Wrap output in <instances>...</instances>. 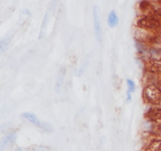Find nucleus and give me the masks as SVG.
<instances>
[{
    "label": "nucleus",
    "instance_id": "4468645a",
    "mask_svg": "<svg viewBox=\"0 0 161 151\" xmlns=\"http://www.w3.org/2000/svg\"><path fill=\"white\" fill-rule=\"evenodd\" d=\"M153 18L156 19L158 22H161V8H158L153 11Z\"/></svg>",
    "mask_w": 161,
    "mask_h": 151
},
{
    "label": "nucleus",
    "instance_id": "0eeeda50",
    "mask_svg": "<svg viewBox=\"0 0 161 151\" xmlns=\"http://www.w3.org/2000/svg\"><path fill=\"white\" fill-rule=\"evenodd\" d=\"M51 10H52V6H50L48 7L47 10L46 12V14H45L44 18H43V21L42 22V25H41L40 29V33H39V39H42L43 35H44V32L46 31V28L47 26V24L49 22V20L50 18V15H51Z\"/></svg>",
    "mask_w": 161,
    "mask_h": 151
},
{
    "label": "nucleus",
    "instance_id": "aec40b11",
    "mask_svg": "<svg viewBox=\"0 0 161 151\" xmlns=\"http://www.w3.org/2000/svg\"><path fill=\"white\" fill-rule=\"evenodd\" d=\"M158 129H159V131H161V123L160 124H159V125H158Z\"/></svg>",
    "mask_w": 161,
    "mask_h": 151
},
{
    "label": "nucleus",
    "instance_id": "9b49d317",
    "mask_svg": "<svg viewBox=\"0 0 161 151\" xmlns=\"http://www.w3.org/2000/svg\"><path fill=\"white\" fill-rule=\"evenodd\" d=\"M148 69L153 72H161V61H151L148 64Z\"/></svg>",
    "mask_w": 161,
    "mask_h": 151
},
{
    "label": "nucleus",
    "instance_id": "1a4fd4ad",
    "mask_svg": "<svg viewBox=\"0 0 161 151\" xmlns=\"http://www.w3.org/2000/svg\"><path fill=\"white\" fill-rule=\"evenodd\" d=\"M22 116H23L24 118L27 119L29 121L35 125L39 127V128H40L41 125H42V122L39 120L38 117H37L35 115L32 113V112H24L23 114H22Z\"/></svg>",
    "mask_w": 161,
    "mask_h": 151
},
{
    "label": "nucleus",
    "instance_id": "a211bd4d",
    "mask_svg": "<svg viewBox=\"0 0 161 151\" xmlns=\"http://www.w3.org/2000/svg\"><path fill=\"white\" fill-rule=\"evenodd\" d=\"M150 6L149 2H147V1H142L140 2V8L142 10H146L147 8H149Z\"/></svg>",
    "mask_w": 161,
    "mask_h": 151
},
{
    "label": "nucleus",
    "instance_id": "39448f33",
    "mask_svg": "<svg viewBox=\"0 0 161 151\" xmlns=\"http://www.w3.org/2000/svg\"><path fill=\"white\" fill-rule=\"evenodd\" d=\"M65 72H66V70H65V67H62L58 71V76H57V78H56L55 87H55L56 92H60L62 87H63L65 77Z\"/></svg>",
    "mask_w": 161,
    "mask_h": 151
},
{
    "label": "nucleus",
    "instance_id": "f8f14e48",
    "mask_svg": "<svg viewBox=\"0 0 161 151\" xmlns=\"http://www.w3.org/2000/svg\"><path fill=\"white\" fill-rule=\"evenodd\" d=\"M146 151H161V140L153 142L148 146Z\"/></svg>",
    "mask_w": 161,
    "mask_h": 151
},
{
    "label": "nucleus",
    "instance_id": "412c9836",
    "mask_svg": "<svg viewBox=\"0 0 161 151\" xmlns=\"http://www.w3.org/2000/svg\"><path fill=\"white\" fill-rule=\"evenodd\" d=\"M14 151H22V149H21V148H17Z\"/></svg>",
    "mask_w": 161,
    "mask_h": 151
},
{
    "label": "nucleus",
    "instance_id": "20e7f679",
    "mask_svg": "<svg viewBox=\"0 0 161 151\" xmlns=\"http://www.w3.org/2000/svg\"><path fill=\"white\" fill-rule=\"evenodd\" d=\"M16 139H17V132L15 131L10 132L8 135H6L1 141L0 151H3L5 149L10 147L15 143Z\"/></svg>",
    "mask_w": 161,
    "mask_h": 151
},
{
    "label": "nucleus",
    "instance_id": "423d86ee",
    "mask_svg": "<svg viewBox=\"0 0 161 151\" xmlns=\"http://www.w3.org/2000/svg\"><path fill=\"white\" fill-rule=\"evenodd\" d=\"M134 37L139 41H146L151 39V34L146 29L138 28L134 30Z\"/></svg>",
    "mask_w": 161,
    "mask_h": 151
},
{
    "label": "nucleus",
    "instance_id": "f3484780",
    "mask_svg": "<svg viewBox=\"0 0 161 151\" xmlns=\"http://www.w3.org/2000/svg\"><path fill=\"white\" fill-rule=\"evenodd\" d=\"M34 151H52V149L43 146H38L34 148Z\"/></svg>",
    "mask_w": 161,
    "mask_h": 151
},
{
    "label": "nucleus",
    "instance_id": "f03ea898",
    "mask_svg": "<svg viewBox=\"0 0 161 151\" xmlns=\"http://www.w3.org/2000/svg\"><path fill=\"white\" fill-rule=\"evenodd\" d=\"M138 28L144 29H155L160 25V23L157 20L151 17H144L141 18L137 21Z\"/></svg>",
    "mask_w": 161,
    "mask_h": 151
},
{
    "label": "nucleus",
    "instance_id": "6e6552de",
    "mask_svg": "<svg viewBox=\"0 0 161 151\" xmlns=\"http://www.w3.org/2000/svg\"><path fill=\"white\" fill-rule=\"evenodd\" d=\"M148 118L154 121L161 120V109H151L147 112Z\"/></svg>",
    "mask_w": 161,
    "mask_h": 151
},
{
    "label": "nucleus",
    "instance_id": "6ab92c4d",
    "mask_svg": "<svg viewBox=\"0 0 161 151\" xmlns=\"http://www.w3.org/2000/svg\"><path fill=\"white\" fill-rule=\"evenodd\" d=\"M130 100H131V96H130V92L128 91H127V101L130 102Z\"/></svg>",
    "mask_w": 161,
    "mask_h": 151
},
{
    "label": "nucleus",
    "instance_id": "ddd939ff",
    "mask_svg": "<svg viewBox=\"0 0 161 151\" xmlns=\"http://www.w3.org/2000/svg\"><path fill=\"white\" fill-rule=\"evenodd\" d=\"M12 37L13 35H10V36H7V38H5V39H2L0 42V50H1V53H3L6 49L7 48L9 44H10V41H11Z\"/></svg>",
    "mask_w": 161,
    "mask_h": 151
},
{
    "label": "nucleus",
    "instance_id": "f257e3e1",
    "mask_svg": "<svg viewBox=\"0 0 161 151\" xmlns=\"http://www.w3.org/2000/svg\"><path fill=\"white\" fill-rule=\"evenodd\" d=\"M144 95L150 102L158 103L161 102V91L154 84H150L146 87Z\"/></svg>",
    "mask_w": 161,
    "mask_h": 151
},
{
    "label": "nucleus",
    "instance_id": "7ed1b4c3",
    "mask_svg": "<svg viewBox=\"0 0 161 151\" xmlns=\"http://www.w3.org/2000/svg\"><path fill=\"white\" fill-rule=\"evenodd\" d=\"M94 24L95 36H96L98 43H101L102 39V32L99 20V10H98V6H94Z\"/></svg>",
    "mask_w": 161,
    "mask_h": 151
},
{
    "label": "nucleus",
    "instance_id": "2eb2a0df",
    "mask_svg": "<svg viewBox=\"0 0 161 151\" xmlns=\"http://www.w3.org/2000/svg\"><path fill=\"white\" fill-rule=\"evenodd\" d=\"M127 87H128V91H130V93L134 92V91H135V84H134V82L131 79H127Z\"/></svg>",
    "mask_w": 161,
    "mask_h": 151
},
{
    "label": "nucleus",
    "instance_id": "4be33fe9",
    "mask_svg": "<svg viewBox=\"0 0 161 151\" xmlns=\"http://www.w3.org/2000/svg\"><path fill=\"white\" fill-rule=\"evenodd\" d=\"M160 26H161V22H160Z\"/></svg>",
    "mask_w": 161,
    "mask_h": 151
},
{
    "label": "nucleus",
    "instance_id": "9d476101",
    "mask_svg": "<svg viewBox=\"0 0 161 151\" xmlns=\"http://www.w3.org/2000/svg\"><path fill=\"white\" fill-rule=\"evenodd\" d=\"M119 23V18L115 10H112L108 17V24L110 28H115Z\"/></svg>",
    "mask_w": 161,
    "mask_h": 151
},
{
    "label": "nucleus",
    "instance_id": "dca6fc26",
    "mask_svg": "<svg viewBox=\"0 0 161 151\" xmlns=\"http://www.w3.org/2000/svg\"><path fill=\"white\" fill-rule=\"evenodd\" d=\"M42 129H43L45 131V132H53V128H52L51 125L50 124H49L48 123H46V122H42V125H41L40 127Z\"/></svg>",
    "mask_w": 161,
    "mask_h": 151
},
{
    "label": "nucleus",
    "instance_id": "5701e85b",
    "mask_svg": "<svg viewBox=\"0 0 161 151\" xmlns=\"http://www.w3.org/2000/svg\"><path fill=\"white\" fill-rule=\"evenodd\" d=\"M28 151H30V150H28Z\"/></svg>",
    "mask_w": 161,
    "mask_h": 151
}]
</instances>
